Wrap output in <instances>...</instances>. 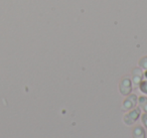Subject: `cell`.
<instances>
[{
	"label": "cell",
	"instance_id": "cell-1",
	"mask_svg": "<svg viewBox=\"0 0 147 138\" xmlns=\"http://www.w3.org/2000/svg\"><path fill=\"white\" fill-rule=\"evenodd\" d=\"M139 116H140V108H136V109L131 110L127 114H125L124 118H123V121H124V123L126 125L130 126L138 120Z\"/></svg>",
	"mask_w": 147,
	"mask_h": 138
},
{
	"label": "cell",
	"instance_id": "cell-2",
	"mask_svg": "<svg viewBox=\"0 0 147 138\" xmlns=\"http://www.w3.org/2000/svg\"><path fill=\"white\" fill-rule=\"evenodd\" d=\"M119 90L123 96H127L132 91V82L129 78H124L119 84Z\"/></svg>",
	"mask_w": 147,
	"mask_h": 138
},
{
	"label": "cell",
	"instance_id": "cell-3",
	"mask_svg": "<svg viewBox=\"0 0 147 138\" xmlns=\"http://www.w3.org/2000/svg\"><path fill=\"white\" fill-rule=\"evenodd\" d=\"M137 100H138V98H137V96L134 95V94H132V95H130L129 97H127L126 99L124 100V102H123V105H122L123 109L124 110L133 109V108L136 106Z\"/></svg>",
	"mask_w": 147,
	"mask_h": 138
},
{
	"label": "cell",
	"instance_id": "cell-4",
	"mask_svg": "<svg viewBox=\"0 0 147 138\" xmlns=\"http://www.w3.org/2000/svg\"><path fill=\"white\" fill-rule=\"evenodd\" d=\"M143 74L140 69H134L132 71V84L135 87H138L142 81Z\"/></svg>",
	"mask_w": 147,
	"mask_h": 138
},
{
	"label": "cell",
	"instance_id": "cell-5",
	"mask_svg": "<svg viewBox=\"0 0 147 138\" xmlns=\"http://www.w3.org/2000/svg\"><path fill=\"white\" fill-rule=\"evenodd\" d=\"M132 135L133 138H145V130L141 126H136L133 129Z\"/></svg>",
	"mask_w": 147,
	"mask_h": 138
},
{
	"label": "cell",
	"instance_id": "cell-6",
	"mask_svg": "<svg viewBox=\"0 0 147 138\" xmlns=\"http://www.w3.org/2000/svg\"><path fill=\"white\" fill-rule=\"evenodd\" d=\"M139 105L140 108L145 111V113H147V98L146 97H140L139 98Z\"/></svg>",
	"mask_w": 147,
	"mask_h": 138
},
{
	"label": "cell",
	"instance_id": "cell-7",
	"mask_svg": "<svg viewBox=\"0 0 147 138\" xmlns=\"http://www.w3.org/2000/svg\"><path fill=\"white\" fill-rule=\"evenodd\" d=\"M139 67L147 71V57H144L139 61Z\"/></svg>",
	"mask_w": 147,
	"mask_h": 138
},
{
	"label": "cell",
	"instance_id": "cell-8",
	"mask_svg": "<svg viewBox=\"0 0 147 138\" xmlns=\"http://www.w3.org/2000/svg\"><path fill=\"white\" fill-rule=\"evenodd\" d=\"M139 87H140V90L143 92V93L147 94V81L141 82L140 85H139Z\"/></svg>",
	"mask_w": 147,
	"mask_h": 138
},
{
	"label": "cell",
	"instance_id": "cell-9",
	"mask_svg": "<svg viewBox=\"0 0 147 138\" xmlns=\"http://www.w3.org/2000/svg\"><path fill=\"white\" fill-rule=\"evenodd\" d=\"M141 120H142V124L144 125V127L147 129V113H144L141 117Z\"/></svg>",
	"mask_w": 147,
	"mask_h": 138
},
{
	"label": "cell",
	"instance_id": "cell-10",
	"mask_svg": "<svg viewBox=\"0 0 147 138\" xmlns=\"http://www.w3.org/2000/svg\"><path fill=\"white\" fill-rule=\"evenodd\" d=\"M145 77L147 78V71H146V73H145Z\"/></svg>",
	"mask_w": 147,
	"mask_h": 138
}]
</instances>
